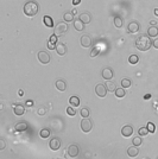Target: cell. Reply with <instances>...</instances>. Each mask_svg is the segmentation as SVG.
I'll return each instance as SVG.
<instances>
[{"instance_id":"cell-48","label":"cell","mask_w":158,"mask_h":159,"mask_svg":"<svg viewBox=\"0 0 158 159\" xmlns=\"http://www.w3.org/2000/svg\"><path fill=\"white\" fill-rule=\"evenodd\" d=\"M145 159H149V158H145Z\"/></svg>"},{"instance_id":"cell-34","label":"cell","mask_w":158,"mask_h":159,"mask_svg":"<svg viewBox=\"0 0 158 159\" xmlns=\"http://www.w3.org/2000/svg\"><path fill=\"white\" fill-rule=\"evenodd\" d=\"M81 116L82 118H88L89 116V109L87 108V107H84V108L81 109Z\"/></svg>"},{"instance_id":"cell-30","label":"cell","mask_w":158,"mask_h":159,"mask_svg":"<svg viewBox=\"0 0 158 159\" xmlns=\"http://www.w3.org/2000/svg\"><path fill=\"white\" fill-rule=\"evenodd\" d=\"M149 130H147V127H140L139 131H138V134L140 137H146L147 134H149Z\"/></svg>"},{"instance_id":"cell-45","label":"cell","mask_w":158,"mask_h":159,"mask_svg":"<svg viewBox=\"0 0 158 159\" xmlns=\"http://www.w3.org/2000/svg\"><path fill=\"white\" fill-rule=\"evenodd\" d=\"M150 24H151V26H155L156 25V21L155 20H151V21H150Z\"/></svg>"},{"instance_id":"cell-9","label":"cell","mask_w":158,"mask_h":159,"mask_svg":"<svg viewBox=\"0 0 158 159\" xmlns=\"http://www.w3.org/2000/svg\"><path fill=\"white\" fill-rule=\"evenodd\" d=\"M92 44H93V39L89 35H83L81 37V45L83 47H89L92 46Z\"/></svg>"},{"instance_id":"cell-8","label":"cell","mask_w":158,"mask_h":159,"mask_svg":"<svg viewBox=\"0 0 158 159\" xmlns=\"http://www.w3.org/2000/svg\"><path fill=\"white\" fill-rule=\"evenodd\" d=\"M68 156L72 158H76L78 156V146L76 144H72L68 147Z\"/></svg>"},{"instance_id":"cell-1","label":"cell","mask_w":158,"mask_h":159,"mask_svg":"<svg viewBox=\"0 0 158 159\" xmlns=\"http://www.w3.org/2000/svg\"><path fill=\"white\" fill-rule=\"evenodd\" d=\"M152 45V42L150 41L149 36H140L136 39V47L140 51H147Z\"/></svg>"},{"instance_id":"cell-14","label":"cell","mask_w":158,"mask_h":159,"mask_svg":"<svg viewBox=\"0 0 158 159\" xmlns=\"http://www.w3.org/2000/svg\"><path fill=\"white\" fill-rule=\"evenodd\" d=\"M13 112H14L15 115L20 116V115H23L25 113V107L23 105H14L13 106Z\"/></svg>"},{"instance_id":"cell-44","label":"cell","mask_w":158,"mask_h":159,"mask_svg":"<svg viewBox=\"0 0 158 159\" xmlns=\"http://www.w3.org/2000/svg\"><path fill=\"white\" fill-rule=\"evenodd\" d=\"M18 95H19V96H23V95H24V92H23V90H19V92H18Z\"/></svg>"},{"instance_id":"cell-19","label":"cell","mask_w":158,"mask_h":159,"mask_svg":"<svg viewBox=\"0 0 158 159\" xmlns=\"http://www.w3.org/2000/svg\"><path fill=\"white\" fill-rule=\"evenodd\" d=\"M73 24H74V27H75L76 31H83V29H84V23H82L80 19L74 20Z\"/></svg>"},{"instance_id":"cell-13","label":"cell","mask_w":158,"mask_h":159,"mask_svg":"<svg viewBox=\"0 0 158 159\" xmlns=\"http://www.w3.org/2000/svg\"><path fill=\"white\" fill-rule=\"evenodd\" d=\"M56 52L57 55H60V56H63V55H66L67 53V45L66 44H63V43H60L56 45Z\"/></svg>"},{"instance_id":"cell-32","label":"cell","mask_w":158,"mask_h":159,"mask_svg":"<svg viewBox=\"0 0 158 159\" xmlns=\"http://www.w3.org/2000/svg\"><path fill=\"white\" fill-rule=\"evenodd\" d=\"M67 114H68V115H70V116L76 115V108H75V107H73V106L67 107Z\"/></svg>"},{"instance_id":"cell-5","label":"cell","mask_w":158,"mask_h":159,"mask_svg":"<svg viewBox=\"0 0 158 159\" xmlns=\"http://www.w3.org/2000/svg\"><path fill=\"white\" fill-rule=\"evenodd\" d=\"M37 57H38V61L41 63H43V64H48V63H50V59H51L50 55L45 51H38Z\"/></svg>"},{"instance_id":"cell-37","label":"cell","mask_w":158,"mask_h":159,"mask_svg":"<svg viewBox=\"0 0 158 159\" xmlns=\"http://www.w3.org/2000/svg\"><path fill=\"white\" fill-rule=\"evenodd\" d=\"M49 42L54 43V44H56L57 43V36L56 35H51L50 36V39H49Z\"/></svg>"},{"instance_id":"cell-10","label":"cell","mask_w":158,"mask_h":159,"mask_svg":"<svg viewBox=\"0 0 158 159\" xmlns=\"http://www.w3.org/2000/svg\"><path fill=\"white\" fill-rule=\"evenodd\" d=\"M101 75H102V78H104V80H108V81H109V80L113 78L114 73H113V70L110 68H104V69H102Z\"/></svg>"},{"instance_id":"cell-41","label":"cell","mask_w":158,"mask_h":159,"mask_svg":"<svg viewBox=\"0 0 158 159\" xmlns=\"http://www.w3.org/2000/svg\"><path fill=\"white\" fill-rule=\"evenodd\" d=\"M152 45H153V47H156V49H158V38H156L155 41L152 42Z\"/></svg>"},{"instance_id":"cell-38","label":"cell","mask_w":158,"mask_h":159,"mask_svg":"<svg viewBox=\"0 0 158 159\" xmlns=\"http://www.w3.org/2000/svg\"><path fill=\"white\" fill-rule=\"evenodd\" d=\"M46 45H48V49L49 50H55V49H56V44H54L51 42H48V44H46Z\"/></svg>"},{"instance_id":"cell-40","label":"cell","mask_w":158,"mask_h":159,"mask_svg":"<svg viewBox=\"0 0 158 159\" xmlns=\"http://www.w3.org/2000/svg\"><path fill=\"white\" fill-rule=\"evenodd\" d=\"M5 146H6L5 141H4V139H1V140H0V150H4V148H5Z\"/></svg>"},{"instance_id":"cell-39","label":"cell","mask_w":158,"mask_h":159,"mask_svg":"<svg viewBox=\"0 0 158 159\" xmlns=\"http://www.w3.org/2000/svg\"><path fill=\"white\" fill-rule=\"evenodd\" d=\"M25 106H26V107H32V106H33V101H32V100H27V101L25 102Z\"/></svg>"},{"instance_id":"cell-4","label":"cell","mask_w":158,"mask_h":159,"mask_svg":"<svg viewBox=\"0 0 158 159\" xmlns=\"http://www.w3.org/2000/svg\"><path fill=\"white\" fill-rule=\"evenodd\" d=\"M92 127H93L92 121L89 120L88 118H83L82 121H81V130H82V132L89 133V132L92 131Z\"/></svg>"},{"instance_id":"cell-2","label":"cell","mask_w":158,"mask_h":159,"mask_svg":"<svg viewBox=\"0 0 158 159\" xmlns=\"http://www.w3.org/2000/svg\"><path fill=\"white\" fill-rule=\"evenodd\" d=\"M38 10H39V7L36 1H27L24 5V13L27 17H33V15H36L38 13Z\"/></svg>"},{"instance_id":"cell-17","label":"cell","mask_w":158,"mask_h":159,"mask_svg":"<svg viewBox=\"0 0 158 159\" xmlns=\"http://www.w3.org/2000/svg\"><path fill=\"white\" fill-rule=\"evenodd\" d=\"M80 19L82 23H84V24H89L90 23V20H92V17H90V14L88 13V12H83V13H81V15H80Z\"/></svg>"},{"instance_id":"cell-15","label":"cell","mask_w":158,"mask_h":159,"mask_svg":"<svg viewBox=\"0 0 158 159\" xmlns=\"http://www.w3.org/2000/svg\"><path fill=\"white\" fill-rule=\"evenodd\" d=\"M138 153H139V151H138L137 146H131V147L127 148V154H129V157H131V158L138 157Z\"/></svg>"},{"instance_id":"cell-35","label":"cell","mask_w":158,"mask_h":159,"mask_svg":"<svg viewBox=\"0 0 158 159\" xmlns=\"http://www.w3.org/2000/svg\"><path fill=\"white\" fill-rule=\"evenodd\" d=\"M99 53H100V50L98 47H93L92 51H90V57H96Z\"/></svg>"},{"instance_id":"cell-7","label":"cell","mask_w":158,"mask_h":159,"mask_svg":"<svg viewBox=\"0 0 158 159\" xmlns=\"http://www.w3.org/2000/svg\"><path fill=\"white\" fill-rule=\"evenodd\" d=\"M133 134V127L130 125H125L121 128V136L124 138H130Z\"/></svg>"},{"instance_id":"cell-25","label":"cell","mask_w":158,"mask_h":159,"mask_svg":"<svg viewBox=\"0 0 158 159\" xmlns=\"http://www.w3.org/2000/svg\"><path fill=\"white\" fill-rule=\"evenodd\" d=\"M114 26L115 27H118V29H120V27H123V25H124V21H123V18L121 17H119V15H116V17H114Z\"/></svg>"},{"instance_id":"cell-23","label":"cell","mask_w":158,"mask_h":159,"mask_svg":"<svg viewBox=\"0 0 158 159\" xmlns=\"http://www.w3.org/2000/svg\"><path fill=\"white\" fill-rule=\"evenodd\" d=\"M63 19H64L66 23H72L74 21V14L72 12H66L63 14Z\"/></svg>"},{"instance_id":"cell-24","label":"cell","mask_w":158,"mask_h":159,"mask_svg":"<svg viewBox=\"0 0 158 159\" xmlns=\"http://www.w3.org/2000/svg\"><path fill=\"white\" fill-rule=\"evenodd\" d=\"M26 128H27V124L25 121H20V122H18L17 125H15V130L19 131V132L25 131Z\"/></svg>"},{"instance_id":"cell-22","label":"cell","mask_w":158,"mask_h":159,"mask_svg":"<svg viewBox=\"0 0 158 159\" xmlns=\"http://www.w3.org/2000/svg\"><path fill=\"white\" fill-rule=\"evenodd\" d=\"M106 88H107V90L110 92V93H115L116 86H115V83L112 82V81H107V82H106Z\"/></svg>"},{"instance_id":"cell-26","label":"cell","mask_w":158,"mask_h":159,"mask_svg":"<svg viewBox=\"0 0 158 159\" xmlns=\"http://www.w3.org/2000/svg\"><path fill=\"white\" fill-rule=\"evenodd\" d=\"M115 96L118 98V99H123L124 96H125V89L123 88V87H121V88H116V90H115Z\"/></svg>"},{"instance_id":"cell-3","label":"cell","mask_w":158,"mask_h":159,"mask_svg":"<svg viewBox=\"0 0 158 159\" xmlns=\"http://www.w3.org/2000/svg\"><path fill=\"white\" fill-rule=\"evenodd\" d=\"M68 30H69L68 23H66V21L58 23L57 25H56V27H55V31H54L55 33H54V35H56L57 37H60V36H62V35H64Z\"/></svg>"},{"instance_id":"cell-18","label":"cell","mask_w":158,"mask_h":159,"mask_svg":"<svg viewBox=\"0 0 158 159\" xmlns=\"http://www.w3.org/2000/svg\"><path fill=\"white\" fill-rule=\"evenodd\" d=\"M147 36L152 37V38L157 37L158 36V27L157 26H150L149 30H147Z\"/></svg>"},{"instance_id":"cell-42","label":"cell","mask_w":158,"mask_h":159,"mask_svg":"<svg viewBox=\"0 0 158 159\" xmlns=\"http://www.w3.org/2000/svg\"><path fill=\"white\" fill-rule=\"evenodd\" d=\"M81 3V0H73V4L75 5V6H77L78 4H80Z\"/></svg>"},{"instance_id":"cell-33","label":"cell","mask_w":158,"mask_h":159,"mask_svg":"<svg viewBox=\"0 0 158 159\" xmlns=\"http://www.w3.org/2000/svg\"><path fill=\"white\" fill-rule=\"evenodd\" d=\"M146 127H147V130H149L150 133H155V131H156V126H155V124H152V122H147Z\"/></svg>"},{"instance_id":"cell-36","label":"cell","mask_w":158,"mask_h":159,"mask_svg":"<svg viewBox=\"0 0 158 159\" xmlns=\"http://www.w3.org/2000/svg\"><path fill=\"white\" fill-rule=\"evenodd\" d=\"M38 115H45L46 114V108L44 107H41V108H38Z\"/></svg>"},{"instance_id":"cell-28","label":"cell","mask_w":158,"mask_h":159,"mask_svg":"<svg viewBox=\"0 0 158 159\" xmlns=\"http://www.w3.org/2000/svg\"><path fill=\"white\" fill-rule=\"evenodd\" d=\"M141 144H143V139H141L140 136L133 138V141H132V145H133V146H140Z\"/></svg>"},{"instance_id":"cell-47","label":"cell","mask_w":158,"mask_h":159,"mask_svg":"<svg viewBox=\"0 0 158 159\" xmlns=\"http://www.w3.org/2000/svg\"><path fill=\"white\" fill-rule=\"evenodd\" d=\"M72 13H73V14H76V13H77V11H76V10H73V11H72Z\"/></svg>"},{"instance_id":"cell-16","label":"cell","mask_w":158,"mask_h":159,"mask_svg":"<svg viewBox=\"0 0 158 159\" xmlns=\"http://www.w3.org/2000/svg\"><path fill=\"white\" fill-rule=\"evenodd\" d=\"M55 87H56V89L60 90V92H64L66 88H67V84L66 82L63 81V80H57L56 83H55Z\"/></svg>"},{"instance_id":"cell-27","label":"cell","mask_w":158,"mask_h":159,"mask_svg":"<svg viewBox=\"0 0 158 159\" xmlns=\"http://www.w3.org/2000/svg\"><path fill=\"white\" fill-rule=\"evenodd\" d=\"M131 84H132V82H131L130 78H123V80H121V87H123L124 89L130 88Z\"/></svg>"},{"instance_id":"cell-12","label":"cell","mask_w":158,"mask_h":159,"mask_svg":"<svg viewBox=\"0 0 158 159\" xmlns=\"http://www.w3.org/2000/svg\"><path fill=\"white\" fill-rule=\"evenodd\" d=\"M49 146H50V148H51L52 151L60 150V147H61V140H60L58 138H52V139L50 140V142H49Z\"/></svg>"},{"instance_id":"cell-6","label":"cell","mask_w":158,"mask_h":159,"mask_svg":"<svg viewBox=\"0 0 158 159\" xmlns=\"http://www.w3.org/2000/svg\"><path fill=\"white\" fill-rule=\"evenodd\" d=\"M107 88H106V86L105 84H101V83H99V84H96V87H95V93H96V95L99 98H105L106 96V94H107Z\"/></svg>"},{"instance_id":"cell-11","label":"cell","mask_w":158,"mask_h":159,"mask_svg":"<svg viewBox=\"0 0 158 159\" xmlns=\"http://www.w3.org/2000/svg\"><path fill=\"white\" fill-rule=\"evenodd\" d=\"M139 29H140V26H139L138 21H131L127 26V30H129L130 33H137L139 31Z\"/></svg>"},{"instance_id":"cell-20","label":"cell","mask_w":158,"mask_h":159,"mask_svg":"<svg viewBox=\"0 0 158 159\" xmlns=\"http://www.w3.org/2000/svg\"><path fill=\"white\" fill-rule=\"evenodd\" d=\"M69 103H70V106H73V107H78L80 106V99H78V96H72L69 99Z\"/></svg>"},{"instance_id":"cell-46","label":"cell","mask_w":158,"mask_h":159,"mask_svg":"<svg viewBox=\"0 0 158 159\" xmlns=\"http://www.w3.org/2000/svg\"><path fill=\"white\" fill-rule=\"evenodd\" d=\"M155 14H156L157 17H158V9H156V10H155Z\"/></svg>"},{"instance_id":"cell-31","label":"cell","mask_w":158,"mask_h":159,"mask_svg":"<svg viewBox=\"0 0 158 159\" xmlns=\"http://www.w3.org/2000/svg\"><path fill=\"white\" fill-rule=\"evenodd\" d=\"M39 136H41V138H43V139H46L50 136V131L48 128H43L41 131V133H39Z\"/></svg>"},{"instance_id":"cell-21","label":"cell","mask_w":158,"mask_h":159,"mask_svg":"<svg viewBox=\"0 0 158 159\" xmlns=\"http://www.w3.org/2000/svg\"><path fill=\"white\" fill-rule=\"evenodd\" d=\"M43 23H44V25L45 26H48V27H54V21H52V18L49 17V15H44V18H43Z\"/></svg>"},{"instance_id":"cell-29","label":"cell","mask_w":158,"mask_h":159,"mask_svg":"<svg viewBox=\"0 0 158 159\" xmlns=\"http://www.w3.org/2000/svg\"><path fill=\"white\" fill-rule=\"evenodd\" d=\"M138 62H139V57L137 56V55H131V56L129 57V63H130V64H137Z\"/></svg>"},{"instance_id":"cell-43","label":"cell","mask_w":158,"mask_h":159,"mask_svg":"<svg viewBox=\"0 0 158 159\" xmlns=\"http://www.w3.org/2000/svg\"><path fill=\"white\" fill-rule=\"evenodd\" d=\"M150 98H151V95H150V94H146L145 96H144V99H145V100H149Z\"/></svg>"}]
</instances>
